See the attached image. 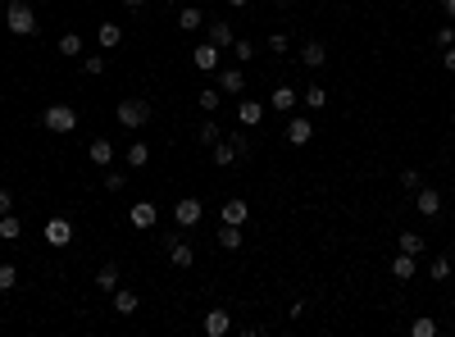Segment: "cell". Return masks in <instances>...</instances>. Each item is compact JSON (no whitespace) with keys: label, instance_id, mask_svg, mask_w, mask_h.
<instances>
[{"label":"cell","instance_id":"cell-15","mask_svg":"<svg viewBox=\"0 0 455 337\" xmlns=\"http://www.w3.org/2000/svg\"><path fill=\"white\" fill-rule=\"evenodd\" d=\"M310 137H315V123H310V119H292V123H287V142H292V146H305Z\"/></svg>","mask_w":455,"mask_h":337},{"label":"cell","instance_id":"cell-28","mask_svg":"<svg viewBox=\"0 0 455 337\" xmlns=\"http://www.w3.org/2000/svg\"><path fill=\"white\" fill-rule=\"evenodd\" d=\"M396 251H405V255H423V237H419V233H401V237H396Z\"/></svg>","mask_w":455,"mask_h":337},{"label":"cell","instance_id":"cell-36","mask_svg":"<svg viewBox=\"0 0 455 337\" xmlns=\"http://www.w3.org/2000/svg\"><path fill=\"white\" fill-rule=\"evenodd\" d=\"M305 105H310V109H324L328 105V91L324 87H305Z\"/></svg>","mask_w":455,"mask_h":337},{"label":"cell","instance_id":"cell-23","mask_svg":"<svg viewBox=\"0 0 455 337\" xmlns=\"http://www.w3.org/2000/svg\"><path fill=\"white\" fill-rule=\"evenodd\" d=\"M96 42H100V46H105V51H114V46H119V42H123V28H119V23H100V33H96Z\"/></svg>","mask_w":455,"mask_h":337},{"label":"cell","instance_id":"cell-5","mask_svg":"<svg viewBox=\"0 0 455 337\" xmlns=\"http://www.w3.org/2000/svg\"><path fill=\"white\" fill-rule=\"evenodd\" d=\"M192 64L201 69V73H214V69L223 64V51H219L214 42H201V46H196V51H192Z\"/></svg>","mask_w":455,"mask_h":337},{"label":"cell","instance_id":"cell-30","mask_svg":"<svg viewBox=\"0 0 455 337\" xmlns=\"http://www.w3.org/2000/svg\"><path fill=\"white\" fill-rule=\"evenodd\" d=\"M428 278H433V283H446V278H451V260H446V255H437V260L428 264Z\"/></svg>","mask_w":455,"mask_h":337},{"label":"cell","instance_id":"cell-8","mask_svg":"<svg viewBox=\"0 0 455 337\" xmlns=\"http://www.w3.org/2000/svg\"><path fill=\"white\" fill-rule=\"evenodd\" d=\"M46 242H50V246H68V242H73V224H68V219H46Z\"/></svg>","mask_w":455,"mask_h":337},{"label":"cell","instance_id":"cell-21","mask_svg":"<svg viewBox=\"0 0 455 337\" xmlns=\"http://www.w3.org/2000/svg\"><path fill=\"white\" fill-rule=\"evenodd\" d=\"M137 292H128V287H114V310H119V315H137Z\"/></svg>","mask_w":455,"mask_h":337},{"label":"cell","instance_id":"cell-20","mask_svg":"<svg viewBox=\"0 0 455 337\" xmlns=\"http://www.w3.org/2000/svg\"><path fill=\"white\" fill-rule=\"evenodd\" d=\"M210 151H214V164H219V169H228V164H237V160H241V155H237V146L228 142V137H223V142H214Z\"/></svg>","mask_w":455,"mask_h":337},{"label":"cell","instance_id":"cell-44","mask_svg":"<svg viewBox=\"0 0 455 337\" xmlns=\"http://www.w3.org/2000/svg\"><path fill=\"white\" fill-rule=\"evenodd\" d=\"M442 60H446V73H455V46H446V51H442Z\"/></svg>","mask_w":455,"mask_h":337},{"label":"cell","instance_id":"cell-19","mask_svg":"<svg viewBox=\"0 0 455 337\" xmlns=\"http://www.w3.org/2000/svg\"><path fill=\"white\" fill-rule=\"evenodd\" d=\"M169 260H174V269H192V260H196L192 242H174V246H169Z\"/></svg>","mask_w":455,"mask_h":337},{"label":"cell","instance_id":"cell-13","mask_svg":"<svg viewBox=\"0 0 455 337\" xmlns=\"http://www.w3.org/2000/svg\"><path fill=\"white\" fill-rule=\"evenodd\" d=\"M87 160L96 164V169H109V164H114V146H109V137H96V142H91Z\"/></svg>","mask_w":455,"mask_h":337},{"label":"cell","instance_id":"cell-16","mask_svg":"<svg viewBox=\"0 0 455 337\" xmlns=\"http://www.w3.org/2000/svg\"><path fill=\"white\" fill-rule=\"evenodd\" d=\"M210 42H214L219 51H223V46H232V42H237V33L228 28V19H210Z\"/></svg>","mask_w":455,"mask_h":337},{"label":"cell","instance_id":"cell-27","mask_svg":"<svg viewBox=\"0 0 455 337\" xmlns=\"http://www.w3.org/2000/svg\"><path fill=\"white\" fill-rule=\"evenodd\" d=\"M59 55H64V60H77V55H82V37L64 33V37H59Z\"/></svg>","mask_w":455,"mask_h":337},{"label":"cell","instance_id":"cell-46","mask_svg":"<svg viewBox=\"0 0 455 337\" xmlns=\"http://www.w3.org/2000/svg\"><path fill=\"white\" fill-rule=\"evenodd\" d=\"M123 5H128V10H141V5H146V0H123Z\"/></svg>","mask_w":455,"mask_h":337},{"label":"cell","instance_id":"cell-47","mask_svg":"<svg viewBox=\"0 0 455 337\" xmlns=\"http://www.w3.org/2000/svg\"><path fill=\"white\" fill-rule=\"evenodd\" d=\"M273 5H282V10H287V5H296V0H273Z\"/></svg>","mask_w":455,"mask_h":337},{"label":"cell","instance_id":"cell-9","mask_svg":"<svg viewBox=\"0 0 455 337\" xmlns=\"http://www.w3.org/2000/svg\"><path fill=\"white\" fill-rule=\"evenodd\" d=\"M219 215H223V224H232V228H241V224H246V215H250V206L241 201V196H228Z\"/></svg>","mask_w":455,"mask_h":337},{"label":"cell","instance_id":"cell-24","mask_svg":"<svg viewBox=\"0 0 455 337\" xmlns=\"http://www.w3.org/2000/svg\"><path fill=\"white\" fill-rule=\"evenodd\" d=\"M178 28H183V33H196V28H205V14L196 10V5L192 10H178Z\"/></svg>","mask_w":455,"mask_h":337},{"label":"cell","instance_id":"cell-1","mask_svg":"<svg viewBox=\"0 0 455 337\" xmlns=\"http://www.w3.org/2000/svg\"><path fill=\"white\" fill-rule=\"evenodd\" d=\"M5 23H10L14 37H32L37 33V14H32L28 0H10V5H5Z\"/></svg>","mask_w":455,"mask_h":337},{"label":"cell","instance_id":"cell-38","mask_svg":"<svg viewBox=\"0 0 455 337\" xmlns=\"http://www.w3.org/2000/svg\"><path fill=\"white\" fill-rule=\"evenodd\" d=\"M401 187H405V192H419V187H423V174H419V169H405V174H401Z\"/></svg>","mask_w":455,"mask_h":337},{"label":"cell","instance_id":"cell-4","mask_svg":"<svg viewBox=\"0 0 455 337\" xmlns=\"http://www.w3.org/2000/svg\"><path fill=\"white\" fill-rule=\"evenodd\" d=\"M201 215H205V206H201V201H196V196H183V201H178L174 206V219H178V228H196V224H201Z\"/></svg>","mask_w":455,"mask_h":337},{"label":"cell","instance_id":"cell-7","mask_svg":"<svg viewBox=\"0 0 455 337\" xmlns=\"http://www.w3.org/2000/svg\"><path fill=\"white\" fill-rule=\"evenodd\" d=\"M214 87L223 91V96H241V91H246V73H241V69H219Z\"/></svg>","mask_w":455,"mask_h":337},{"label":"cell","instance_id":"cell-22","mask_svg":"<svg viewBox=\"0 0 455 337\" xmlns=\"http://www.w3.org/2000/svg\"><path fill=\"white\" fill-rule=\"evenodd\" d=\"M123 160H128V169H146V164H151V146H146V142H132Z\"/></svg>","mask_w":455,"mask_h":337},{"label":"cell","instance_id":"cell-6","mask_svg":"<svg viewBox=\"0 0 455 337\" xmlns=\"http://www.w3.org/2000/svg\"><path fill=\"white\" fill-rule=\"evenodd\" d=\"M155 219H160L155 201H137V206L128 210V224H132V228H141V233H146V228H155Z\"/></svg>","mask_w":455,"mask_h":337},{"label":"cell","instance_id":"cell-10","mask_svg":"<svg viewBox=\"0 0 455 337\" xmlns=\"http://www.w3.org/2000/svg\"><path fill=\"white\" fill-rule=\"evenodd\" d=\"M391 278H401V283H410L414 273H419V255H405V251H396V260L387 264Z\"/></svg>","mask_w":455,"mask_h":337},{"label":"cell","instance_id":"cell-45","mask_svg":"<svg viewBox=\"0 0 455 337\" xmlns=\"http://www.w3.org/2000/svg\"><path fill=\"white\" fill-rule=\"evenodd\" d=\"M442 10H446V19H455V0H442Z\"/></svg>","mask_w":455,"mask_h":337},{"label":"cell","instance_id":"cell-14","mask_svg":"<svg viewBox=\"0 0 455 337\" xmlns=\"http://www.w3.org/2000/svg\"><path fill=\"white\" fill-rule=\"evenodd\" d=\"M260 119H264V105H260V100H241V105H237V123H241V128H255Z\"/></svg>","mask_w":455,"mask_h":337},{"label":"cell","instance_id":"cell-48","mask_svg":"<svg viewBox=\"0 0 455 337\" xmlns=\"http://www.w3.org/2000/svg\"><path fill=\"white\" fill-rule=\"evenodd\" d=\"M228 5H237V10H241V5H250V0H228Z\"/></svg>","mask_w":455,"mask_h":337},{"label":"cell","instance_id":"cell-31","mask_svg":"<svg viewBox=\"0 0 455 337\" xmlns=\"http://www.w3.org/2000/svg\"><path fill=\"white\" fill-rule=\"evenodd\" d=\"M196 137H201V146H214V142H223V128H219V123H201Z\"/></svg>","mask_w":455,"mask_h":337},{"label":"cell","instance_id":"cell-17","mask_svg":"<svg viewBox=\"0 0 455 337\" xmlns=\"http://www.w3.org/2000/svg\"><path fill=\"white\" fill-rule=\"evenodd\" d=\"M301 64H310V69L328 64V46H324V42H305V46H301Z\"/></svg>","mask_w":455,"mask_h":337},{"label":"cell","instance_id":"cell-32","mask_svg":"<svg viewBox=\"0 0 455 337\" xmlns=\"http://www.w3.org/2000/svg\"><path fill=\"white\" fill-rule=\"evenodd\" d=\"M410 337H437V324H433L428 315H419V319L410 324Z\"/></svg>","mask_w":455,"mask_h":337},{"label":"cell","instance_id":"cell-35","mask_svg":"<svg viewBox=\"0 0 455 337\" xmlns=\"http://www.w3.org/2000/svg\"><path fill=\"white\" fill-rule=\"evenodd\" d=\"M232 55H237L241 64H246V60H255V42H246V37H237V42H232Z\"/></svg>","mask_w":455,"mask_h":337},{"label":"cell","instance_id":"cell-43","mask_svg":"<svg viewBox=\"0 0 455 337\" xmlns=\"http://www.w3.org/2000/svg\"><path fill=\"white\" fill-rule=\"evenodd\" d=\"M269 51H273V55H282V51H287V37L273 33V37H269Z\"/></svg>","mask_w":455,"mask_h":337},{"label":"cell","instance_id":"cell-41","mask_svg":"<svg viewBox=\"0 0 455 337\" xmlns=\"http://www.w3.org/2000/svg\"><path fill=\"white\" fill-rule=\"evenodd\" d=\"M0 215H14V196H10V187H0Z\"/></svg>","mask_w":455,"mask_h":337},{"label":"cell","instance_id":"cell-18","mask_svg":"<svg viewBox=\"0 0 455 337\" xmlns=\"http://www.w3.org/2000/svg\"><path fill=\"white\" fill-rule=\"evenodd\" d=\"M296 100H301V91H296V87H273L269 105H273V109H282V114H287V109H296Z\"/></svg>","mask_w":455,"mask_h":337},{"label":"cell","instance_id":"cell-40","mask_svg":"<svg viewBox=\"0 0 455 337\" xmlns=\"http://www.w3.org/2000/svg\"><path fill=\"white\" fill-rule=\"evenodd\" d=\"M437 46H442V51H446V46H455V28H451V23L437 28Z\"/></svg>","mask_w":455,"mask_h":337},{"label":"cell","instance_id":"cell-11","mask_svg":"<svg viewBox=\"0 0 455 337\" xmlns=\"http://www.w3.org/2000/svg\"><path fill=\"white\" fill-rule=\"evenodd\" d=\"M228 333H232V315L219 305V310H210V315H205V337H228Z\"/></svg>","mask_w":455,"mask_h":337},{"label":"cell","instance_id":"cell-29","mask_svg":"<svg viewBox=\"0 0 455 337\" xmlns=\"http://www.w3.org/2000/svg\"><path fill=\"white\" fill-rule=\"evenodd\" d=\"M219 246H223V251H237V246H241V228L223 224V228H219Z\"/></svg>","mask_w":455,"mask_h":337},{"label":"cell","instance_id":"cell-25","mask_svg":"<svg viewBox=\"0 0 455 337\" xmlns=\"http://www.w3.org/2000/svg\"><path fill=\"white\" fill-rule=\"evenodd\" d=\"M96 287L114 292V287H119V264H100V269H96Z\"/></svg>","mask_w":455,"mask_h":337},{"label":"cell","instance_id":"cell-3","mask_svg":"<svg viewBox=\"0 0 455 337\" xmlns=\"http://www.w3.org/2000/svg\"><path fill=\"white\" fill-rule=\"evenodd\" d=\"M141 123H151V105L146 100H119V128L137 132Z\"/></svg>","mask_w":455,"mask_h":337},{"label":"cell","instance_id":"cell-37","mask_svg":"<svg viewBox=\"0 0 455 337\" xmlns=\"http://www.w3.org/2000/svg\"><path fill=\"white\" fill-rule=\"evenodd\" d=\"M14 283H19V269L14 264H0V292H10Z\"/></svg>","mask_w":455,"mask_h":337},{"label":"cell","instance_id":"cell-12","mask_svg":"<svg viewBox=\"0 0 455 337\" xmlns=\"http://www.w3.org/2000/svg\"><path fill=\"white\" fill-rule=\"evenodd\" d=\"M414 206H419V215H442V192H433V187H419L414 192Z\"/></svg>","mask_w":455,"mask_h":337},{"label":"cell","instance_id":"cell-33","mask_svg":"<svg viewBox=\"0 0 455 337\" xmlns=\"http://www.w3.org/2000/svg\"><path fill=\"white\" fill-rule=\"evenodd\" d=\"M196 100H201V109L210 114V109H219V100H223V91H219V87H201V96H196Z\"/></svg>","mask_w":455,"mask_h":337},{"label":"cell","instance_id":"cell-42","mask_svg":"<svg viewBox=\"0 0 455 337\" xmlns=\"http://www.w3.org/2000/svg\"><path fill=\"white\" fill-rule=\"evenodd\" d=\"M228 142L237 146V155H246V151H250V142H246V132H232V137H228Z\"/></svg>","mask_w":455,"mask_h":337},{"label":"cell","instance_id":"cell-39","mask_svg":"<svg viewBox=\"0 0 455 337\" xmlns=\"http://www.w3.org/2000/svg\"><path fill=\"white\" fill-rule=\"evenodd\" d=\"M82 69H87L91 78H100V73H105V55H87V60H82Z\"/></svg>","mask_w":455,"mask_h":337},{"label":"cell","instance_id":"cell-2","mask_svg":"<svg viewBox=\"0 0 455 337\" xmlns=\"http://www.w3.org/2000/svg\"><path fill=\"white\" fill-rule=\"evenodd\" d=\"M41 123H46V132H73L77 128V109L73 105H46V114H41Z\"/></svg>","mask_w":455,"mask_h":337},{"label":"cell","instance_id":"cell-26","mask_svg":"<svg viewBox=\"0 0 455 337\" xmlns=\"http://www.w3.org/2000/svg\"><path fill=\"white\" fill-rule=\"evenodd\" d=\"M23 237V224L14 215H0V242H19Z\"/></svg>","mask_w":455,"mask_h":337},{"label":"cell","instance_id":"cell-34","mask_svg":"<svg viewBox=\"0 0 455 337\" xmlns=\"http://www.w3.org/2000/svg\"><path fill=\"white\" fill-rule=\"evenodd\" d=\"M105 187H109V192H123V187H128V174L109 164V169H105Z\"/></svg>","mask_w":455,"mask_h":337}]
</instances>
